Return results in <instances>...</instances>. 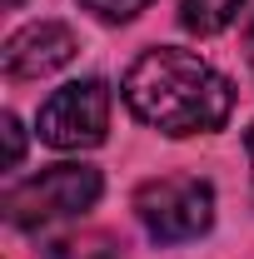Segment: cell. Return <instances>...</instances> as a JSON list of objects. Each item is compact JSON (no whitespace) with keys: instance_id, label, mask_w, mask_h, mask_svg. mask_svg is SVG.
I'll use <instances>...</instances> for the list:
<instances>
[{"instance_id":"6da1fadb","label":"cell","mask_w":254,"mask_h":259,"mask_svg":"<svg viewBox=\"0 0 254 259\" xmlns=\"http://www.w3.org/2000/svg\"><path fill=\"white\" fill-rule=\"evenodd\" d=\"M125 100L145 125L164 130V135H199V130H220L229 120L234 85L199 55L159 45L130 65Z\"/></svg>"},{"instance_id":"7a4b0ae2","label":"cell","mask_w":254,"mask_h":259,"mask_svg":"<svg viewBox=\"0 0 254 259\" xmlns=\"http://www.w3.org/2000/svg\"><path fill=\"white\" fill-rule=\"evenodd\" d=\"M95 199H100L95 164H50V169H40L30 180L10 185L0 204H5V220L15 229H45V225L85 214Z\"/></svg>"},{"instance_id":"3957f363","label":"cell","mask_w":254,"mask_h":259,"mask_svg":"<svg viewBox=\"0 0 254 259\" xmlns=\"http://www.w3.org/2000/svg\"><path fill=\"white\" fill-rule=\"evenodd\" d=\"M135 214L159 244H185L215 225V190L194 175H164L135 190Z\"/></svg>"},{"instance_id":"277c9868","label":"cell","mask_w":254,"mask_h":259,"mask_svg":"<svg viewBox=\"0 0 254 259\" xmlns=\"http://www.w3.org/2000/svg\"><path fill=\"white\" fill-rule=\"evenodd\" d=\"M110 130V90L105 80H75L45 100L40 110V140L55 150H90Z\"/></svg>"},{"instance_id":"5b68a950","label":"cell","mask_w":254,"mask_h":259,"mask_svg":"<svg viewBox=\"0 0 254 259\" xmlns=\"http://www.w3.org/2000/svg\"><path fill=\"white\" fill-rule=\"evenodd\" d=\"M75 55V35L60 20H35L25 30H15L5 40V75L10 80H40L50 70L70 65Z\"/></svg>"},{"instance_id":"8992f818","label":"cell","mask_w":254,"mask_h":259,"mask_svg":"<svg viewBox=\"0 0 254 259\" xmlns=\"http://www.w3.org/2000/svg\"><path fill=\"white\" fill-rule=\"evenodd\" d=\"M244 0H180V25L194 35H220L224 25H234Z\"/></svg>"},{"instance_id":"52a82bcc","label":"cell","mask_w":254,"mask_h":259,"mask_svg":"<svg viewBox=\"0 0 254 259\" xmlns=\"http://www.w3.org/2000/svg\"><path fill=\"white\" fill-rule=\"evenodd\" d=\"M45 259H120V244L110 234H65L45 244Z\"/></svg>"},{"instance_id":"ba28073f","label":"cell","mask_w":254,"mask_h":259,"mask_svg":"<svg viewBox=\"0 0 254 259\" xmlns=\"http://www.w3.org/2000/svg\"><path fill=\"white\" fill-rule=\"evenodd\" d=\"M85 10H95L100 20H135L150 0H80Z\"/></svg>"},{"instance_id":"9c48e42d","label":"cell","mask_w":254,"mask_h":259,"mask_svg":"<svg viewBox=\"0 0 254 259\" xmlns=\"http://www.w3.org/2000/svg\"><path fill=\"white\" fill-rule=\"evenodd\" d=\"M0 125H5V164L15 169V164H20V155H25V140H20V120H15V115H5Z\"/></svg>"},{"instance_id":"30bf717a","label":"cell","mask_w":254,"mask_h":259,"mask_svg":"<svg viewBox=\"0 0 254 259\" xmlns=\"http://www.w3.org/2000/svg\"><path fill=\"white\" fill-rule=\"evenodd\" d=\"M244 45H249V70H254V20H249V30H244Z\"/></svg>"},{"instance_id":"8fae6325","label":"cell","mask_w":254,"mask_h":259,"mask_svg":"<svg viewBox=\"0 0 254 259\" xmlns=\"http://www.w3.org/2000/svg\"><path fill=\"white\" fill-rule=\"evenodd\" d=\"M244 145H249V164H254V125H249V140H244Z\"/></svg>"},{"instance_id":"7c38bea8","label":"cell","mask_w":254,"mask_h":259,"mask_svg":"<svg viewBox=\"0 0 254 259\" xmlns=\"http://www.w3.org/2000/svg\"><path fill=\"white\" fill-rule=\"evenodd\" d=\"M10 5H20V0H10Z\"/></svg>"}]
</instances>
